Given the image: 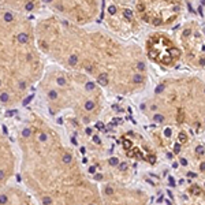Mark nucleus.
Segmentation results:
<instances>
[{
  "label": "nucleus",
  "mask_w": 205,
  "mask_h": 205,
  "mask_svg": "<svg viewBox=\"0 0 205 205\" xmlns=\"http://www.w3.org/2000/svg\"><path fill=\"white\" fill-rule=\"evenodd\" d=\"M34 33L45 60L85 74L103 90L134 94L146 84L142 49L109 32L78 26L46 11L34 22Z\"/></svg>",
  "instance_id": "obj_1"
},
{
  "label": "nucleus",
  "mask_w": 205,
  "mask_h": 205,
  "mask_svg": "<svg viewBox=\"0 0 205 205\" xmlns=\"http://www.w3.org/2000/svg\"><path fill=\"white\" fill-rule=\"evenodd\" d=\"M22 187L37 205H101V193L78 153L40 111H29L15 130Z\"/></svg>",
  "instance_id": "obj_2"
},
{
  "label": "nucleus",
  "mask_w": 205,
  "mask_h": 205,
  "mask_svg": "<svg viewBox=\"0 0 205 205\" xmlns=\"http://www.w3.org/2000/svg\"><path fill=\"white\" fill-rule=\"evenodd\" d=\"M45 11L43 2H0V107L22 105L36 90L46 60L36 41L30 14Z\"/></svg>",
  "instance_id": "obj_3"
},
{
  "label": "nucleus",
  "mask_w": 205,
  "mask_h": 205,
  "mask_svg": "<svg viewBox=\"0 0 205 205\" xmlns=\"http://www.w3.org/2000/svg\"><path fill=\"white\" fill-rule=\"evenodd\" d=\"M36 90L44 116L63 119L75 128L96 123L105 107L104 90L92 78L55 64H46Z\"/></svg>",
  "instance_id": "obj_4"
},
{
  "label": "nucleus",
  "mask_w": 205,
  "mask_h": 205,
  "mask_svg": "<svg viewBox=\"0 0 205 205\" xmlns=\"http://www.w3.org/2000/svg\"><path fill=\"white\" fill-rule=\"evenodd\" d=\"M45 11L78 26H90L101 14L97 2H43Z\"/></svg>",
  "instance_id": "obj_5"
},
{
  "label": "nucleus",
  "mask_w": 205,
  "mask_h": 205,
  "mask_svg": "<svg viewBox=\"0 0 205 205\" xmlns=\"http://www.w3.org/2000/svg\"><path fill=\"white\" fill-rule=\"evenodd\" d=\"M133 7L139 22L153 26L171 23L180 11V4L174 2H138Z\"/></svg>",
  "instance_id": "obj_6"
},
{
  "label": "nucleus",
  "mask_w": 205,
  "mask_h": 205,
  "mask_svg": "<svg viewBox=\"0 0 205 205\" xmlns=\"http://www.w3.org/2000/svg\"><path fill=\"white\" fill-rule=\"evenodd\" d=\"M104 19L108 29L118 34H127L138 30L139 19L137 18L133 5L122 3H111L105 5Z\"/></svg>",
  "instance_id": "obj_7"
},
{
  "label": "nucleus",
  "mask_w": 205,
  "mask_h": 205,
  "mask_svg": "<svg viewBox=\"0 0 205 205\" xmlns=\"http://www.w3.org/2000/svg\"><path fill=\"white\" fill-rule=\"evenodd\" d=\"M145 52L152 62L160 66H171L180 56V51L164 33H152L145 41Z\"/></svg>",
  "instance_id": "obj_8"
},
{
  "label": "nucleus",
  "mask_w": 205,
  "mask_h": 205,
  "mask_svg": "<svg viewBox=\"0 0 205 205\" xmlns=\"http://www.w3.org/2000/svg\"><path fill=\"white\" fill-rule=\"evenodd\" d=\"M18 171L16 146L0 130V187L10 185Z\"/></svg>",
  "instance_id": "obj_9"
},
{
  "label": "nucleus",
  "mask_w": 205,
  "mask_h": 205,
  "mask_svg": "<svg viewBox=\"0 0 205 205\" xmlns=\"http://www.w3.org/2000/svg\"><path fill=\"white\" fill-rule=\"evenodd\" d=\"M100 193L101 205H144V197L138 190L108 183Z\"/></svg>",
  "instance_id": "obj_10"
},
{
  "label": "nucleus",
  "mask_w": 205,
  "mask_h": 205,
  "mask_svg": "<svg viewBox=\"0 0 205 205\" xmlns=\"http://www.w3.org/2000/svg\"><path fill=\"white\" fill-rule=\"evenodd\" d=\"M0 205H37L22 186L10 185L0 187Z\"/></svg>",
  "instance_id": "obj_11"
}]
</instances>
